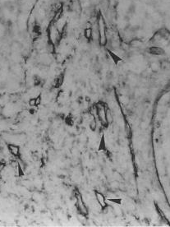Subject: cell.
<instances>
[{"label":"cell","instance_id":"obj_1","mask_svg":"<svg viewBox=\"0 0 170 227\" xmlns=\"http://www.w3.org/2000/svg\"><path fill=\"white\" fill-rule=\"evenodd\" d=\"M97 32H98V40H99V45L102 47H105L108 43V30H107V25L104 20V18L101 15V13H99L97 15Z\"/></svg>","mask_w":170,"mask_h":227},{"label":"cell","instance_id":"obj_2","mask_svg":"<svg viewBox=\"0 0 170 227\" xmlns=\"http://www.w3.org/2000/svg\"><path fill=\"white\" fill-rule=\"evenodd\" d=\"M74 197H76V208L77 209L80 214L84 216H87L88 215V209L86 208L83 198H82V193L78 190L74 191Z\"/></svg>","mask_w":170,"mask_h":227},{"label":"cell","instance_id":"obj_3","mask_svg":"<svg viewBox=\"0 0 170 227\" xmlns=\"http://www.w3.org/2000/svg\"><path fill=\"white\" fill-rule=\"evenodd\" d=\"M95 198H96L97 203H99V205L100 206L101 209L105 210L108 207V203H106V198L104 197V195L102 193V192H99V191L95 190Z\"/></svg>","mask_w":170,"mask_h":227},{"label":"cell","instance_id":"obj_4","mask_svg":"<svg viewBox=\"0 0 170 227\" xmlns=\"http://www.w3.org/2000/svg\"><path fill=\"white\" fill-rule=\"evenodd\" d=\"M64 78H65V73H63V72L57 76L54 81V88H59V87H60L63 84V82H64Z\"/></svg>","mask_w":170,"mask_h":227},{"label":"cell","instance_id":"obj_5","mask_svg":"<svg viewBox=\"0 0 170 227\" xmlns=\"http://www.w3.org/2000/svg\"><path fill=\"white\" fill-rule=\"evenodd\" d=\"M83 35H84L85 39H86L87 41H93V37H94V30H93L92 26H87L84 29L83 31Z\"/></svg>","mask_w":170,"mask_h":227},{"label":"cell","instance_id":"obj_6","mask_svg":"<svg viewBox=\"0 0 170 227\" xmlns=\"http://www.w3.org/2000/svg\"><path fill=\"white\" fill-rule=\"evenodd\" d=\"M8 149L9 152L11 153L12 156L18 157L20 156V147L19 146L14 145V144H8Z\"/></svg>","mask_w":170,"mask_h":227},{"label":"cell","instance_id":"obj_7","mask_svg":"<svg viewBox=\"0 0 170 227\" xmlns=\"http://www.w3.org/2000/svg\"><path fill=\"white\" fill-rule=\"evenodd\" d=\"M147 52L149 54H153V55H162V54H164V51L162 48L159 47V46H151V47L148 48Z\"/></svg>","mask_w":170,"mask_h":227},{"label":"cell","instance_id":"obj_8","mask_svg":"<svg viewBox=\"0 0 170 227\" xmlns=\"http://www.w3.org/2000/svg\"><path fill=\"white\" fill-rule=\"evenodd\" d=\"M107 51H108L109 54V56L110 58H112V60L114 61V63H115V64H118V63H119V62H121V61L123 60L122 59V58L121 57H119V55H117L115 53H114L112 51V50H107Z\"/></svg>","mask_w":170,"mask_h":227},{"label":"cell","instance_id":"obj_9","mask_svg":"<svg viewBox=\"0 0 170 227\" xmlns=\"http://www.w3.org/2000/svg\"><path fill=\"white\" fill-rule=\"evenodd\" d=\"M99 151H107V149H106V146H105V138H104V135L102 134L101 139H100V142H99V147L98 148Z\"/></svg>","mask_w":170,"mask_h":227},{"label":"cell","instance_id":"obj_10","mask_svg":"<svg viewBox=\"0 0 170 227\" xmlns=\"http://www.w3.org/2000/svg\"><path fill=\"white\" fill-rule=\"evenodd\" d=\"M105 117H106V121L108 122V123L109 124V123L113 121V115L112 113L110 112V110L109 108L106 110Z\"/></svg>","mask_w":170,"mask_h":227},{"label":"cell","instance_id":"obj_11","mask_svg":"<svg viewBox=\"0 0 170 227\" xmlns=\"http://www.w3.org/2000/svg\"><path fill=\"white\" fill-rule=\"evenodd\" d=\"M90 128H91V131L93 132H95V130L97 128V122H96V119H95V116H93V119L92 121L90 123Z\"/></svg>","mask_w":170,"mask_h":227},{"label":"cell","instance_id":"obj_12","mask_svg":"<svg viewBox=\"0 0 170 227\" xmlns=\"http://www.w3.org/2000/svg\"><path fill=\"white\" fill-rule=\"evenodd\" d=\"M33 83H34V85L35 86V87H37V86H40L41 83L40 77V76L35 75L34 77H33Z\"/></svg>","mask_w":170,"mask_h":227},{"label":"cell","instance_id":"obj_13","mask_svg":"<svg viewBox=\"0 0 170 227\" xmlns=\"http://www.w3.org/2000/svg\"><path fill=\"white\" fill-rule=\"evenodd\" d=\"M65 123H67V124L68 126H72V125H73V120H72V119L71 117H70V115H68V116L66 117V119H65Z\"/></svg>","mask_w":170,"mask_h":227},{"label":"cell","instance_id":"obj_14","mask_svg":"<svg viewBox=\"0 0 170 227\" xmlns=\"http://www.w3.org/2000/svg\"><path fill=\"white\" fill-rule=\"evenodd\" d=\"M29 105L30 107H35V106H36V101H35V98H30L29 100Z\"/></svg>","mask_w":170,"mask_h":227},{"label":"cell","instance_id":"obj_15","mask_svg":"<svg viewBox=\"0 0 170 227\" xmlns=\"http://www.w3.org/2000/svg\"><path fill=\"white\" fill-rule=\"evenodd\" d=\"M108 200L116 204H121V203H122V199L121 198H109Z\"/></svg>","mask_w":170,"mask_h":227},{"label":"cell","instance_id":"obj_16","mask_svg":"<svg viewBox=\"0 0 170 227\" xmlns=\"http://www.w3.org/2000/svg\"><path fill=\"white\" fill-rule=\"evenodd\" d=\"M41 100H42V95H41V94H40V95H38L35 97V101H36V106L40 105L41 103Z\"/></svg>","mask_w":170,"mask_h":227},{"label":"cell","instance_id":"obj_17","mask_svg":"<svg viewBox=\"0 0 170 227\" xmlns=\"http://www.w3.org/2000/svg\"><path fill=\"white\" fill-rule=\"evenodd\" d=\"M18 173H19V175H24L23 171H22V166L20 165V164H18Z\"/></svg>","mask_w":170,"mask_h":227},{"label":"cell","instance_id":"obj_18","mask_svg":"<svg viewBox=\"0 0 170 227\" xmlns=\"http://www.w3.org/2000/svg\"><path fill=\"white\" fill-rule=\"evenodd\" d=\"M90 0H78V2L80 3V4H82V3H85L88 2Z\"/></svg>","mask_w":170,"mask_h":227}]
</instances>
